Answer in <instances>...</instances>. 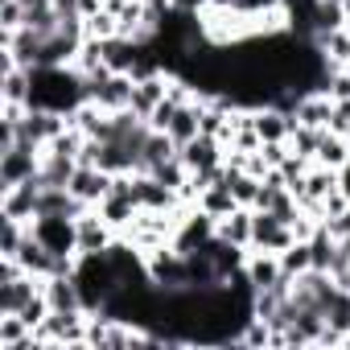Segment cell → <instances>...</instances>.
Returning a JSON list of instances; mask_svg holds the SVG:
<instances>
[{
    "instance_id": "1",
    "label": "cell",
    "mask_w": 350,
    "mask_h": 350,
    "mask_svg": "<svg viewBox=\"0 0 350 350\" xmlns=\"http://www.w3.org/2000/svg\"><path fill=\"white\" fill-rule=\"evenodd\" d=\"M75 280H79L83 301H87L91 313H99V309L107 305V297L120 288V276H116L107 252H99V256H79V264H75Z\"/></svg>"
},
{
    "instance_id": "2",
    "label": "cell",
    "mask_w": 350,
    "mask_h": 350,
    "mask_svg": "<svg viewBox=\"0 0 350 350\" xmlns=\"http://www.w3.org/2000/svg\"><path fill=\"white\" fill-rule=\"evenodd\" d=\"M38 169H42V148H33L25 140H13L9 148H0V190L29 182Z\"/></svg>"
},
{
    "instance_id": "3",
    "label": "cell",
    "mask_w": 350,
    "mask_h": 350,
    "mask_svg": "<svg viewBox=\"0 0 350 350\" xmlns=\"http://www.w3.org/2000/svg\"><path fill=\"white\" fill-rule=\"evenodd\" d=\"M297 235H293V223H284L280 215L272 211H256V227H252V252H272L280 256L284 247H293Z\"/></svg>"
},
{
    "instance_id": "4",
    "label": "cell",
    "mask_w": 350,
    "mask_h": 350,
    "mask_svg": "<svg viewBox=\"0 0 350 350\" xmlns=\"http://www.w3.org/2000/svg\"><path fill=\"white\" fill-rule=\"evenodd\" d=\"M29 231L58 256H79V231H75V219L66 215H42L29 223Z\"/></svg>"
},
{
    "instance_id": "5",
    "label": "cell",
    "mask_w": 350,
    "mask_h": 350,
    "mask_svg": "<svg viewBox=\"0 0 350 350\" xmlns=\"http://www.w3.org/2000/svg\"><path fill=\"white\" fill-rule=\"evenodd\" d=\"M42 190H46L42 173H33V178H29V182H21V186L0 190V215L21 219V223H33V215H38V194H42Z\"/></svg>"
},
{
    "instance_id": "6",
    "label": "cell",
    "mask_w": 350,
    "mask_h": 350,
    "mask_svg": "<svg viewBox=\"0 0 350 350\" xmlns=\"http://www.w3.org/2000/svg\"><path fill=\"white\" fill-rule=\"evenodd\" d=\"M75 231H79V256H99V252H107L116 243V227L95 206L75 219Z\"/></svg>"
},
{
    "instance_id": "7",
    "label": "cell",
    "mask_w": 350,
    "mask_h": 350,
    "mask_svg": "<svg viewBox=\"0 0 350 350\" xmlns=\"http://www.w3.org/2000/svg\"><path fill=\"white\" fill-rule=\"evenodd\" d=\"M42 293L50 301V313H91L75 276H46L42 280Z\"/></svg>"
},
{
    "instance_id": "8",
    "label": "cell",
    "mask_w": 350,
    "mask_h": 350,
    "mask_svg": "<svg viewBox=\"0 0 350 350\" xmlns=\"http://www.w3.org/2000/svg\"><path fill=\"white\" fill-rule=\"evenodd\" d=\"M111 178H116V173H107V169H99V165H79L66 190H70L75 198H83L87 206H99V202L107 198V190H111Z\"/></svg>"
},
{
    "instance_id": "9",
    "label": "cell",
    "mask_w": 350,
    "mask_h": 350,
    "mask_svg": "<svg viewBox=\"0 0 350 350\" xmlns=\"http://www.w3.org/2000/svg\"><path fill=\"white\" fill-rule=\"evenodd\" d=\"M252 120H256V132L264 144H288V132H293V116L264 103V107H252Z\"/></svg>"
},
{
    "instance_id": "10",
    "label": "cell",
    "mask_w": 350,
    "mask_h": 350,
    "mask_svg": "<svg viewBox=\"0 0 350 350\" xmlns=\"http://www.w3.org/2000/svg\"><path fill=\"white\" fill-rule=\"evenodd\" d=\"M252 227H256V206H235L231 215H223V219H219L215 235H223L227 243L252 247Z\"/></svg>"
},
{
    "instance_id": "11",
    "label": "cell",
    "mask_w": 350,
    "mask_h": 350,
    "mask_svg": "<svg viewBox=\"0 0 350 350\" xmlns=\"http://www.w3.org/2000/svg\"><path fill=\"white\" fill-rule=\"evenodd\" d=\"M247 276H252V284H256V293L260 288H272V284H280L284 280V268H280V256H272V252H252L247 247Z\"/></svg>"
},
{
    "instance_id": "12",
    "label": "cell",
    "mask_w": 350,
    "mask_h": 350,
    "mask_svg": "<svg viewBox=\"0 0 350 350\" xmlns=\"http://www.w3.org/2000/svg\"><path fill=\"white\" fill-rule=\"evenodd\" d=\"M75 169H79V157L58 152V148H42V169H38V173H42L46 186H70Z\"/></svg>"
},
{
    "instance_id": "13",
    "label": "cell",
    "mask_w": 350,
    "mask_h": 350,
    "mask_svg": "<svg viewBox=\"0 0 350 350\" xmlns=\"http://www.w3.org/2000/svg\"><path fill=\"white\" fill-rule=\"evenodd\" d=\"M346 161H350V140H346L342 132H329V128H321V140H317V157H313V165L342 169Z\"/></svg>"
},
{
    "instance_id": "14",
    "label": "cell",
    "mask_w": 350,
    "mask_h": 350,
    "mask_svg": "<svg viewBox=\"0 0 350 350\" xmlns=\"http://www.w3.org/2000/svg\"><path fill=\"white\" fill-rule=\"evenodd\" d=\"M313 46L321 50V58H325V66H329V70H338V66H346V62H350V29H346V25H342V29L321 33Z\"/></svg>"
},
{
    "instance_id": "15",
    "label": "cell",
    "mask_w": 350,
    "mask_h": 350,
    "mask_svg": "<svg viewBox=\"0 0 350 350\" xmlns=\"http://www.w3.org/2000/svg\"><path fill=\"white\" fill-rule=\"evenodd\" d=\"M194 206H202V211H206L211 219H223V215H231V211H235L239 202H235V194H231V190H227L223 182H215L211 190H202V198H198Z\"/></svg>"
},
{
    "instance_id": "16",
    "label": "cell",
    "mask_w": 350,
    "mask_h": 350,
    "mask_svg": "<svg viewBox=\"0 0 350 350\" xmlns=\"http://www.w3.org/2000/svg\"><path fill=\"white\" fill-rule=\"evenodd\" d=\"M317 140H321V128H309V124H297V120H293L288 152H297V157H305V161L313 165V157H317Z\"/></svg>"
},
{
    "instance_id": "17",
    "label": "cell",
    "mask_w": 350,
    "mask_h": 350,
    "mask_svg": "<svg viewBox=\"0 0 350 350\" xmlns=\"http://www.w3.org/2000/svg\"><path fill=\"white\" fill-rule=\"evenodd\" d=\"M280 268H284V276H301V272H309V268H313L309 239H297L293 247H284V252H280Z\"/></svg>"
},
{
    "instance_id": "18",
    "label": "cell",
    "mask_w": 350,
    "mask_h": 350,
    "mask_svg": "<svg viewBox=\"0 0 350 350\" xmlns=\"http://www.w3.org/2000/svg\"><path fill=\"white\" fill-rule=\"evenodd\" d=\"M338 190H342V194L350 198V161H346V165L338 169Z\"/></svg>"
},
{
    "instance_id": "19",
    "label": "cell",
    "mask_w": 350,
    "mask_h": 350,
    "mask_svg": "<svg viewBox=\"0 0 350 350\" xmlns=\"http://www.w3.org/2000/svg\"><path fill=\"white\" fill-rule=\"evenodd\" d=\"M334 280H338V284H342V288H346V293H350V264H346V272H338V276H334Z\"/></svg>"
},
{
    "instance_id": "20",
    "label": "cell",
    "mask_w": 350,
    "mask_h": 350,
    "mask_svg": "<svg viewBox=\"0 0 350 350\" xmlns=\"http://www.w3.org/2000/svg\"><path fill=\"white\" fill-rule=\"evenodd\" d=\"M144 5H152V9H173V0H144Z\"/></svg>"
},
{
    "instance_id": "21",
    "label": "cell",
    "mask_w": 350,
    "mask_h": 350,
    "mask_svg": "<svg viewBox=\"0 0 350 350\" xmlns=\"http://www.w3.org/2000/svg\"><path fill=\"white\" fill-rule=\"evenodd\" d=\"M346 140H350V132H346Z\"/></svg>"
}]
</instances>
